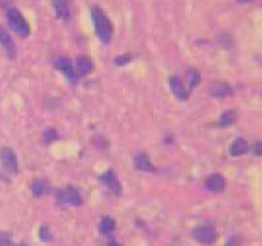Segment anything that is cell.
Listing matches in <instances>:
<instances>
[{
  "label": "cell",
  "mask_w": 262,
  "mask_h": 246,
  "mask_svg": "<svg viewBox=\"0 0 262 246\" xmlns=\"http://www.w3.org/2000/svg\"><path fill=\"white\" fill-rule=\"evenodd\" d=\"M55 67L56 69H59L62 73H64V76L70 81H74L76 78V72L73 69L72 63H70V60L68 57H58L55 60Z\"/></svg>",
  "instance_id": "9c48e42d"
},
{
  "label": "cell",
  "mask_w": 262,
  "mask_h": 246,
  "mask_svg": "<svg viewBox=\"0 0 262 246\" xmlns=\"http://www.w3.org/2000/svg\"><path fill=\"white\" fill-rule=\"evenodd\" d=\"M205 187L212 193H220V192L224 190V187H226V180H224V177L222 175L214 173V175H210L205 180Z\"/></svg>",
  "instance_id": "8992f818"
},
{
  "label": "cell",
  "mask_w": 262,
  "mask_h": 246,
  "mask_svg": "<svg viewBox=\"0 0 262 246\" xmlns=\"http://www.w3.org/2000/svg\"><path fill=\"white\" fill-rule=\"evenodd\" d=\"M32 192H33L34 196H40L44 193V185L40 184V181H34L33 185H32Z\"/></svg>",
  "instance_id": "ffe728a7"
},
{
  "label": "cell",
  "mask_w": 262,
  "mask_h": 246,
  "mask_svg": "<svg viewBox=\"0 0 262 246\" xmlns=\"http://www.w3.org/2000/svg\"><path fill=\"white\" fill-rule=\"evenodd\" d=\"M242 245V241H240L239 237H232V239L228 240V243L226 244V246H240Z\"/></svg>",
  "instance_id": "7402d4cb"
},
{
  "label": "cell",
  "mask_w": 262,
  "mask_h": 246,
  "mask_svg": "<svg viewBox=\"0 0 262 246\" xmlns=\"http://www.w3.org/2000/svg\"><path fill=\"white\" fill-rule=\"evenodd\" d=\"M246 151H248V142L244 138H238L230 146V153L234 157H240L242 154H246Z\"/></svg>",
  "instance_id": "9a60e30c"
},
{
  "label": "cell",
  "mask_w": 262,
  "mask_h": 246,
  "mask_svg": "<svg viewBox=\"0 0 262 246\" xmlns=\"http://www.w3.org/2000/svg\"><path fill=\"white\" fill-rule=\"evenodd\" d=\"M253 151H254V154H257V155H262V142H256L254 145H253Z\"/></svg>",
  "instance_id": "603a6c76"
},
{
  "label": "cell",
  "mask_w": 262,
  "mask_h": 246,
  "mask_svg": "<svg viewBox=\"0 0 262 246\" xmlns=\"http://www.w3.org/2000/svg\"><path fill=\"white\" fill-rule=\"evenodd\" d=\"M236 119H238V115H236L235 111H227L219 117L218 120V125L222 128L231 127L232 124L236 123Z\"/></svg>",
  "instance_id": "2e32d148"
},
{
  "label": "cell",
  "mask_w": 262,
  "mask_h": 246,
  "mask_svg": "<svg viewBox=\"0 0 262 246\" xmlns=\"http://www.w3.org/2000/svg\"><path fill=\"white\" fill-rule=\"evenodd\" d=\"M0 160L2 164L8 172L16 175L18 172V160H17V155L14 150L10 147H4L0 151Z\"/></svg>",
  "instance_id": "277c9868"
},
{
  "label": "cell",
  "mask_w": 262,
  "mask_h": 246,
  "mask_svg": "<svg viewBox=\"0 0 262 246\" xmlns=\"http://www.w3.org/2000/svg\"><path fill=\"white\" fill-rule=\"evenodd\" d=\"M100 180L114 194H116V196L122 194V184H120V180L118 179L116 175L114 173V171H107L104 175L100 176Z\"/></svg>",
  "instance_id": "ba28073f"
},
{
  "label": "cell",
  "mask_w": 262,
  "mask_h": 246,
  "mask_svg": "<svg viewBox=\"0 0 262 246\" xmlns=\"http://www.w3.org/2000/svg\"><path fill=\"white\" fill-rule=\"evenodd\" d=\"M92 20H93L96 37L100 38L103 43H108L112 37L114 27L106 12L102 8L94 5L92 7Z\"/></svg>",
  "instance_id": "6da1fadb"
},
{
  "label": "cell",
  "mask_w": 262,
  "mask_h": 246,
  "mask_svg": "<svg viewBox=\"0 0 262 246\" xmlns=\"http://www.w3.org/2000/svg\"><path fill=\"white\" fill-rule=\"evenodd\" d=\"M107 246H120V245H119V244H116V243H110Z\"/></svg>",
  "instance_id": "d4e9b609"
},
{
  "label": "cell",
  "mask_w": 262,
  "mask_h": 246,
  "mask_svg": "<svg viewBox=\"0 0 262 246\" xmlns=\"http://www.w3.org/2000/svg\"><path fill=\"white\" fill-rule=\"evenodd\" d=\"M14 246H28V245H24V244H18V245H14Z\"/></svg>",
  "instance_id": "484cf974"
},
{
  "label": "cell",
  "mask_w": 262,
  "mask_h": 246,
  "mask_svg": "<svg viewBox=\"0 0 262 246\" xmlns=\"http://www.w3.org/2000/svg\"><path fill=\"white\" fill-rule=\"evenodd\" d=\"M7 18L10 26L12 27L17 35L22 38H26L30 34V26L28 21L25 20L24 14L17 8H10L7 12Z\"/></svg>",
  "instance_id": "7a4b0ae2"
},
{
  "label": "cell",
  "mask_w": 262,
  "mask_h": 246,
  "mask_svg": "<svg viewBox=\"0 0 262 246\" xmlns=\"http://www.w3.org/2000/svg\"><path fill=\"white\" fill-rule=\"evenodd\" d=\"M93 61L89 59L88 56H81L77 59V63H76V72L78 76L84 77L86 76V74H89L92 70H93Z\"/></svg>",
  "instance_id": "5bb4252c"
},
{
  "label": "cell",
  "mask_w": 262,
  "mask_h": 246,
  "mask_svg": "<svg viewBox=\"0 0 262 246\" xmlns=\"http://www.w3.org/2000/svg\"><path fill=\"white\" fill-rule=\"evenodd\" d=\"M14 244L10 241V237L6 233H0V246H14Z\"/></svg>",
  "instance_id": "44dd1931"
},
{
  "label": "cell",
  "mask_w": 262,
  "mask_h": 246,
  "mask_svg": "<svg viewBox=\"0 0 262 246\" xmlns=\"http://www.w3.org/2000/svg\"><path fill=\"white\" fill-rule=\"evenodd\" d=\"M239 3H250V1H254V0H238Z\"/></svg>",
  "instance_id": "cb8c5ba5"
},
{
  "label": "cell",
  "mask_w": 262,
  "mask_h": 246,
  "mask_svg": "<svg viewBox=\"0 0 262 246\" xmlns=\"http://www.w3.org/2000/svg\"><path fill=\"white\" fill-rule=\"evenodd\" d=\"M132 60V56H130V53H126V55H120V56H118L116 59H115V64L116 65H126V64H128Z\"/></svg>",
  "instance_id": "d6986e66"
},
{
  "label": "cell",
  "mask_w": 262,
  "mask_h": 246,
  "mask_svg": "<svg viewBox=\"0 0 262 246\" xmlns=\"http://www.w3.org/2000/svg\"><path fill=\"white\" fill-rule=\"evenodd\" d=\"M100 230L103 235H110L115 230V222L111 218H103L100 224Z\"/></svg>",
  "instance_id": "e0dca14e"
},
{
  "label": "cell",
  "mask_w": 262,
  "mask_h": 246,
  "mask_svg": "<svg viewBox=\"0 0 262 246\" xmlns=\"http://www.w3.org/2000/svg\"><path fill=\"white\" fill-rule=\"evenodd\" d=\"M193 237L201 244L212 245L216 241L218 232L214 226H200L193 231Z\"/></svg>",
  "instance_id": "3957f363"
},
{
  "label": "cell",
  "mask_w": 262,
  "mask_h": 246,
  "mask_svg": "<svg viewBox=\"0 0 262 246\" xmlns=\"http://www.w3.org/2000/svg\"><path fill=\"white\" fill-rule=\"evenodd\" d=\"M210 94L216 98H227L234 94V89L228 83L214 82L210 85Z\"/></svg>",
  "instance_id": "8fae6325"
},
{
  "label": "cell",
  "mask_w": 262,
  "mask_h": 246,
  "mask_svg": "<svg viewBox=\"0 0 262 246\" xmlns=\"http://www.w3.org/2000/svg\"><path fill=\"white\" fill-rule=\"evenodd\" d=\"M58 197H59L60 202L68 203L72 206H80L82 203V198H81L78 190L73 187H66L63 190H60Z\"/></svg>",
  "instance_id": "5b68a950"
},
{
  "label": "cell",
  "mask_w": 262,
  "mask_h": 246,
  "mask_svg": "<svg viewBox=\"0 0 262 246\" xmlns=\"http://www.w3.org/2000/svg\"><path fill=\"white\" fill-rule=\"evenodd\" d=\"M54 9H55L56 17L60 20L66 21L70 18V4L66 3V0H54Z\"/></svg>",
  "instance_id": "4fadbf2b"
},
{
  "label": "cell",
  "mask_w": 262,
  "mask_h": 246,
  "mask_svg": "<svg viewBox=\"0 0 262 246\" xmlns=\"http://www.w3.org/2000/svg\"><path fill=\"white\" fill-rule=\"evenodd\" d=\"M200 80H201V76H200L198 70L197 69L188 70V73H186V81H188L190 87L197 86V85L200 83Z\"/></svg>",
  "instance_id": "ac0fdd59"
},
{
  "label": "cell",
  "mask_w": 262,
  "mask_h": 246,
  "mask_svg": "<svg viewBox=\"0 0 262 246\" xmlns=\"http://www.w3.org/2000/svg\"><path fill=\"white\" fill-rule=\"evenodd\" d=\"M170 89L172 91V94L175 95L176 98H179L180 100H186L188 97H190V93H188V90L184 87L182 82L180 81L179 77H171L170 78Z\"/></svg>",
  "instance_id": "30bf717a"
},
{
  "label": "cell",
  "mask_w": 262,
  "mask_h": 246,
  "mask_svg": "<svg viewBox=\"0 0 262 246\" xmlns=\"http://www.w3.org/2000/svg\"><path fill=\"white\" fill-rule=\"evenodd\" d=\"M0 44L10 59H14L16 56V47H14V39L10 37V34L8 33V30L3 26H0Z\"/></svg>",
  "instance_id": "52a82bcc"
},
{
  "label": "cell",
  "mask_w": 262,
  "mask_h": 246,
  "mask_svg": "<svg viewBox=\"0 0 262 246\" xmlns=\"http://www.w3.org/2000/svg\"><path fill=\"white\" fill-rule=\"evenodd\" d=\"M134 166L138 171H142V172H156V167L152 163V160L149 159V157L146 155L145 153L138 154L136 158H134Z\"/></svg>",
  "instance_id": "7c38bea8"
}]
</instances>
